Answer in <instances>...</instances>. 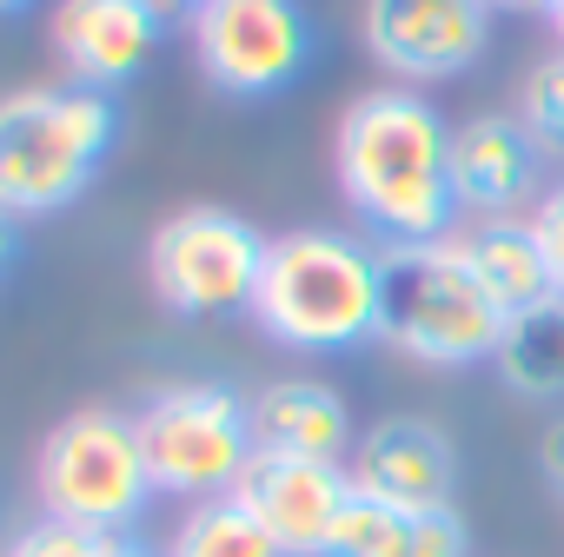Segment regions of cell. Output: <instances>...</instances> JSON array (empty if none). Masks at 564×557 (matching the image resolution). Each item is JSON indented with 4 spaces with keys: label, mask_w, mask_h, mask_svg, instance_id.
Masks as SVG:
<instances>
[{
    "label": "cell",
    "mask_w": 564,
    "mask_h": 557,
    "mask_svg": "<svg viewBox=\"0 0 564 557\" xmlns=\"http://www.w3.org/2000/svg\"><path fill=\"white\" fill-rule=\"evenodd\" d=\"M544 153L518 113H471L452 127V193L471 219H518L538 199Z\"/></svg>",
    "instance_id": "4fadbf2b"
},
{
    "label": "cell",
    "mask_w": 564,
    "mask_h": 557,
    "mask_svg": "<svg viewBox=\"0 0 564 557\" xmlns=\"http://www.w3.org/2000/svg\"><path fill=\"white\" fill-rule=\"evenodd\" d=\"M333 173L379 245L452 239V120L419 87H372L339 113Z\"/></svg>",
    "instance_id": "6da1fadb"
},
{
    "label": "cell",
    "mask_w": 564,
    "mask_h": 557,
    "mask_svg": "<svg viewBox=\"0 0 564 557\" xmlns=\"http://www.w3.org/2000/svg\"><path fill=\"white\" fill-rule=\"evenodd\" d=\"M107 544H113V537H94V531H80V524L34 517V524L8 544V557H107Z\"/></svg>",
    "instance_id": "ffe728a7"
},
{
    "label": "cell",
    "mask_w": 564,
    "mask_h": 557,
    "mask_svg": "<svg viewBox=\"0 0 564 557\" xmlns=\"http://www.w3.org/2000/svg\"><path fill=\"white\" fill-rule=\"evenodd\" d=\"M326 557H471V531H465L458 504H445V511H392V504L352 491Z\"/></svg>",
    "instance_id": "9a60e30c"
},
{
    "label": "cell",
    "mask_w": 564,
    "mask_h": 557,
    "mask_svg": "<svg viewBox=\"0 0 564 557\" xmlns=\"http://www.w3.org/2000/svg\"><path fill=\"white\" fill-rule=\"evenodd\" d=\"M34 0H0V21H14V14H28Z\"/></svg>",
    "instance_id": "484cf974"
},
{
    "label": "cell",
    "mask_w": 564,
    "mask_h": 557,
    "mask_svg": "<svg viewBox=\"0 0 564 557\" xmlns=\"http://www.w3.org/2000/svg\"><path fill=\"white\" fill-rule=\"evenodd\" d=\"M186 34L199 74L232 100L286 94L319 54V34L300 0H199L186 14Z\"/></svg>",
    "instance_id": "ba28073f"
},
{
    "label": "cell",
    "mask_w": 564,
    "mask_h": 557,
    "mask_svg": "<svg viewBox=\"0 0 564 557\" xmlns=\"http://www.w3.org/2000/svg\"><path fill=\"white\" fill-rule=\"evenodd\" d=\"M531 232H538V245H544V265H551V286H557V299H564V179H557L551 193H538Z\"/></svg>",
    "instance_id": "44dd1931"
},
{
    "label": "cell",
    "mask_w": 564,
    "mask_h": 557,
    "mask_svg": "<svg viewBox=\"0 0 564 557\" xmlns=\"http://www.w3.org/2000/svg\"><path fill=\"white\" fill-rule=\"evenodd\" d=\"M265 245L272 239L232 206H180L147 239V278L173 319H232L252 313Z\"/></svg>",
    "instance_id": "52a82bcc"
},
{
    "label": "cell",
    "mask_w": 564,
    "mask_h": 557,
    "mask_svg": "<svg viewBox=\"0 0 564 557\" xmlns=\"http://www.w3.org/2000/svg\"><path fill=\"white\" fill-rule=\"evenodd\" d=\"M173 0H61L47 34L74 87H127L166 41Z\"/></svg>",
    "instance_id": "8fae6325"
},
{
    "label": "cell",
    "mask_w": 564,
    "mask_h": 557,
    "mask_svg": "<svg viewBox=\"0 0 564 557\" xmlns=\"http://www.w3.org/2000/svg\"><path fill=\"white\" fill-rule=\"evenodd\" d=\"M518 120H524V133L538 140V153L564 166V47L544 54V61L524 74V87H518Z\"/></svg>",
    "instance_id": "d6986e66"
},
{
    "label": "cell",
    "mask_w": 564,
    "mask_h": 557,
    "mask_svg": "<svg viewBox=\"0 0 564 557\" xmlns=\"http://www.w3.org/2000/svg\"><path fill=\"white\" fill-rule=\"evenodd\" d=\"M252 445L259 451H286V458H319L346 465L352 458V412L333 385L319 379H272L252 392Z\"/></svg>",
    "instance_id": "5bb4252c"
},
{
    "label": "cell",
    "mask_w": 564,
    "mask_h": 557,
    "mask_svg": "<svg viewBox=\"0 0 564 557\" xmlns=\"http://www.w3.org/2000/svg\"><path fill=\"white\" fill-rule=\"evenodd\" d=\"M232 498L272 531V544L286 557H326V544L352 504V471L319 465V458H286V451H252Z\"/></svg>",
    "instance_id": "30bf717a"
},
{
    "label": "cell",
    "mask_w": 564,
    "mask_h": 557,
    "mask_svg": "<svg viewBox=\"0 0 564 557\" xmlns=\"http://www.w3.org/2000/svg\"><path fill=\"white\" fill-rule=\"evenodd\" d=\"M491 372H498L505 392H518L531 405H557L564 398V299L511 313L505 339L491 352Z\"/></svg>",
    "instance_id": "e0dca14e"
},
{
    "label": "cell",
    "mask_w": 564,
    "mask_h": 557,
    "mask_svg": "<svg viewBox=\"0 0 564 557\" xmlns=\"http://www.w3.org/2000/svg\"><path fill=\"white\" fill-rule=\"evenodd\" d=\"M346 471L359 498H379L392 511H445L458 491V445L432 418H379L352 445Z\"/></svg>",
    "instance_id": "7c38bea8"
},
{
    "label": "cell",
    "mask_w": 564,
    "mask_h": 557,
    "mask_svg": "<svg viewBox=\"0 0 564 557\" xmlns=\"http://www.w3.org/2000/svg\"><path fill=\"white\" fill-rule=\"evenodd\" d=\"M379 339L412 365H478L505 339V306L485 293L458 232L425 245H379Z\"/></svg>",
    "instance_id": "277c9868"
},
{
    "label": "cell",
    "mask_w": 564,
    "mask_h": 557,
    "mask_svg": "<svg viewBox=\"0 0 564 557\" xmlns=\"http://www.w3.org/2000/svg\"><path fill=\"white\" fill-rule=\"evenodd\" d=\"M551 34H557V47H564V0L551 8Z\"/></svg>",
    "instance_id": "4316f807"
},
{
    "label": "cell",
    "mask_w": 564,
    "mask_h": 557,
    "mask_svg": "<svg viewBox=\"0 0 564 557\" xmlns=\"http://www.w3.org/2000/svg\"><path fill=\"white\" fill-rule=\"evenodd\" d=\"M252 326L286 352H352L379 339V245L339 226H293L265 245Z\"/></svg>",
    "instance_id": "7a4b0ae2"
},
{
    "label": "cell",
    "mask_w": 564,
    "mask_h": 557,
    "mask_svg": "<svg viewBox=\"0 0 564 557\" xmlns=\"http://www.w3.org/2000/svg\"><path fill=\"white\" fill-rule=\"evenodd\" d=\"M538 465H544L551 491L564 498V418H551V432H544V445H538Z\"/></svg>",
    "instance_id": "7402d4cb"
},
{
    "label": "cell",
    "mask_w": 564,
    "mask_h": 557,
    "mask_svg": "<svg viewBox=\"0 0 564 557\" xmlns=\"http://www.w3.org/2000/svg\"><path fill=\"white\" fill-rule=\"evenodd\" d=\"M120 146V107L100 87H14L0 94V212L47 219L74 206Z\"/></svg>",
    "instance_id": "3957f363"
},
{
    "label": "cell",
    "mask_w": 564,
    "mask_h": 557,
    "mask_svg": "<svg viewBox=\"0 0 564 557\" xmlns=\"http://www.w3.org/2000/svg\"><path fill=\"white\" fill-rule=\"evenodd\" d=\"M107 557H166V550H153V544H140V537H113Z\"/></svg>",
    "instance_id": "d4e9b609"
},
{
    "label": "cell",
    "mask_w": 564,
    "mask_h": 557,
    "mask_svg": "<svg viewBox=\"0 0 564 557\" xmlns=\"http://www.w3.org/2000/svg\"><path fill=\"white\" fill-rule=\"evenodd\" d=\"M34 491H41V511L61 524H80L94 537H133V524L153 504V471H147L133 412L87 405L61 418L41 438Z\"/></svg>",
    "instance_id": "5b68a950"
},
{
    "label": "cell",
    "mask_w": 564,
    "mask_h": 557,
    "mask_svg": "<svg viewBox=\"0 0 564 557\" xmlns=\"http://www.w3.org/2000/svg\"><path fill=\"white\" fill-rule=\"evenodd\" d=\"M366 47L405 80H465L491 47V0H366Z\"/></svg>",
    "instance_id": "9c48e42d"
},
{
    "label": "cell",
    "mask_w": 564,
    "mask_h": 557,
    "mask_svg": "<svg viewBox=\"0 0 564 557\" xmlns=\"http://www.w3.org/2000/svg\"><path fill=\"white\" fill-rule=\"evenodd\" d=\"M193 8H199V0H193Z\"/></svg>",
    "instance_id": "83f0119b"
},
{
    "label": "cell",
    "mask_w": 564,
    "mask_h": 557,
    "mask_svg": "<svg viewBox=\"0 0 564 557\" xmlns=\"http://www.w3.org/2000/svg\"><path fill=\"white\" fill-rule=\"evenodd\" d=\"M14 252H21V232H14V219H8V212H0V278H8Z\"/></svg>",
    "instance_id": "cb8c5ba5"
},
{
    "label": "cell",
    "mask_w": 564,
    "mask_h": 557,
    "mask_svg": "<svg viewBox=\"0 0 564 557\" xmlns=\"http://www.w3.org/2000/svg\"><path fill=\"white\" fill-rule=\"evenodd\" d=\"M551 8L557 0H491V14H544L551 21Z\"/></svg>",
    "instance_id": "603a6c76"
},
{
    "label": "cell",
    "mask_w": 564,
    "mask_h": 557,
    "mask_svg": "<svg viewBox=\"0 0 564 557\" xmlns=\"http://www.w3.org/2000/svg\"><path fill=\"white\" fill-rule=\"evenodd\" d=\"M166 557H286L272 544V531L226 491V498H206V504H193L180 524H173V537H166Z\"/></svg>",
    "instance_id": "ac0fdd59"
},
{
    "label": "cell",
    "mask_w": 564,
    "mask_h": 557,
    "mask_svg": "<svg viewBox=\"0 0 564 557\" xmlns=\"http://www.w3.org/2000/svg\"><path fill=\"white\" fill-rule=\"evenodd\" d=\"M458 245H465V259L478 265L485 293L505 306V319H511V313H531V306H544V299H557L531 219H478L471 232H458Z\"/></svg>",
    "instance_id": "2e32d148"
},
{
    "label": "cell",
    "mask_w": 564,
    "mask_h": 557,
    "mask_svg": "<svg viewBox=\"0 0 564 557\" xmlns=\"http://www.w3.org/2000/svg\"><path fill=\"white\" fill-rule=\"evenodd\" d=\"M133 425H140L153 491L186 498V504L226 498L259 451L252 445V398H239L219 379H173V385L147 392Z\"/></svg>",
    "instance_id": "8992f818"
}]
</instances>
